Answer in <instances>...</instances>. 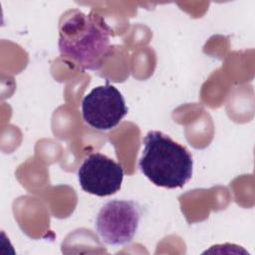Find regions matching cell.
<instances>
[{
	"mask_svg": "<svg viewBox=\"0 0 255 255\" xmlns=\"http://www.w3.org/2000/svg\"><path fill=\"white\" fill-rule=\"evenodd\" d=\"M140 210L132 200H111L100 209L96 230L103 242L119 246L129 243L136 233Z\"/></svg>",
	"mask_w": 255,
	"mask_h": 255,
	"instance_id": "obj_3",
	"label": "cell"
},
{
	"mask_svg": "<svg viewBox=\"0 0 255 255\" xmlns=\"http://www.w3.org/2000/svg\"><path fill=\"white\" fill-rule=\"evenodd\" d=\"M82 189L97 196H109L120 190L124 169L107 155L96 152L87 156L78 169Z\"/></svg>",
	"mask_w": 255,
	"mask_h": 255,
	"instance_id": "obj_5",
	"label": "cell"
},
{
	"mask_svg": "<svg viewBox=\"0 0 255 255\" xmlns=\"http://www.w3.org/2000/svg\"><path fill=\"white\" fill-rule=\"evenodd\" d=\"M59 51L84 70H99L110 50V29L97 15L68 11L59 25Z\"/></svg>",
	"mask_w": 255,
	"mask_h": 255,
	"instance_id": "obj_1",
	"label": "cell"
},
{
	"mask_svg": "<svg viewBox=\"0 0 255 255\" xmlns=\"http://www.w3.org/2000/svg\"><path fill=\"white\" fill-rule=\"evenodd\" d=\"M128 114L121 92L107 81L94 88L82 102V116L86 124L99 130L116 128Z\"/></svg>",
	"mask_w": 255,
	"mask_h": 255,
	"instance_id": "obj_4",
	"label": "cell"
},
{
	"mask_svg": "<svg viewBox=\"0 0 255 255\" xmlns=\"http://www.w3.org/2000/svg\"><path fill=\"white\" fill-rule=\"evenodd\" d=\"M142 143L138 167L153 184L177 188L189 181L193 159L186 147L158 130L148 131Z\"/></svg>",
	"mask_w": 255,
	"mask_h": 255,
	"instance_id": "obj_2",
	"label": "cell"
}]
</instances>
